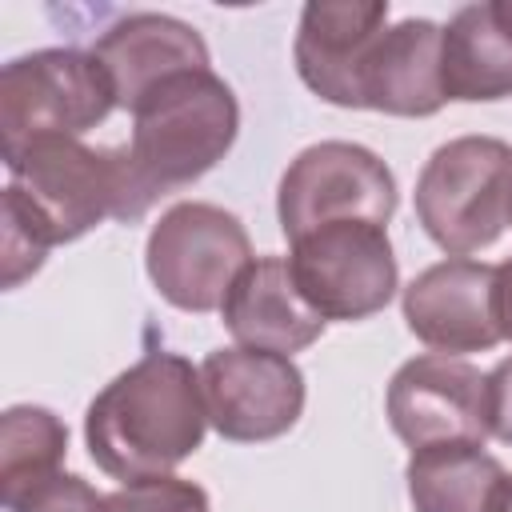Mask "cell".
Returning <instances> with one entry per match:
<instances>
[{
  "instance_id": "9a60e30c",
  "label": "cell",
  "mask_w": 512,
  "mask_h": 512,
  "mask_svg": "<svg viewBox=\"0 0 512 512\" xmlns=\"http://www.w3.org/2000/svg\"><path fill=\"white\" fill-rule=\"evenodd\" d=\"M444 28L424 16H408L380 32L360 72V108L388 116H436L444 100L440 80Z\"/></svg>"
},
{
  "instance_id": "7c38bea8",
  "label": "cell",
  "mask_w": 512,
  "mask_h": 512,
  "mask_svg": "<svg viewBox=\"0 0 512 512\" xmlns=\"http://www.w3.org/2000/svg\"><path fill=\"white\" fill-rule=\"evenodd\" d=\"M388 28V0H308L292 60L308 92L336 108H360V72Z\"/></svg>"
},
{
  "instance_id": "52a82bcc",
  "label": "cell",
  "mask_w": 512,
  "mask_h": 512,
  "mask_svg": "<svg viewBox=\"0 0 512 512\" xmlns=\"http://www.w3.org/2000/svg\"><path fill=\"white\" fill-rule=\"evenodd\" d=\"M288 244V272L308 308L324 320H368L384 312L400 288V268L384 224L336 220Z\"/></svg>"
},
{
  "instance_id": "cb8c5ba5",
  "label": "cell",
  "mask_w": 512,
  "mask_h": 512,
  "mask_svg": "<svg viewBox=\"0 0 512 512\" xmlns=\"http://www.w3.org/2000/svg\"><path fill=\"white\" fill-rule=\"evenodd\" d=\"M504 512H512V484H508V500H504Z\"/></svg>"
},
{
  "instance_id": "ba28073f",
  "label": "cell",
  "mask_w": 512,
  "mask_h": 512,
  "mask_svg": "<svg viewBox=\"0 0 512 512\" xmlns=\"http://www.w3.org/2000/svg\"><path fill=\"white\" fill-rule=\"evenodd\" d=\"M396 212V176L364 144L320 140L304 148L280 176L276 216L288 240L336 224V220H372L388 224Z\"/></svg>"
},
{
  "instance_id": "e0dca14e",
  "label": "cell",
  "mask_w": 512,
  "mask_h": 512,
  "mask_svg": "<svg viewBox=\"0 0 512 512\" xmlns=\"http://www.w3.org/2000/svg\"><path fill=\"white\" fill-rule=\"evenodd\" d=\"M408 500L416 512H504L512 476L484 444L416 448L408 468Z\"/></svg>"
},
{
  "instance_id": "9c48e42d",
  "label": "cell",
  "mask_w": 512,
  "mask_h": 512,
  "mask_svg": "<svg viewBox=\"0 0 512 512\" xmlns=\"http://www.w3.org/2000/svg\"><path fill=\"white\" fill-rule=\"evenodd\" d=\"M384 412L412 452L432 444H484L492 436L488 376L444 352L404 360L388 380Z\"/></svg>"
},
{
  "instance_id": "5bb4252c",
  "label": "cell",
  "mask_w": 512,
  "mask_h": 512,
  "mask_svg": "<svg viewBox=\"0 0 512 512\" xmlns=\"http://www.w3.org/2000/svg\"><path fill=\"white\" fill-rule=\"evenodd\" d=\"M224 328L240 348H260L276 356L304 352L324 336V316L300 296L284 256H256L228 288L220 304Z\"/></svg>"
},
{
  "instance_id": "2e32d148",
  "label": "cell",
  "mask_w": 512,
  "mask_h": 512,
  "mask_svg": "<svg viewBox=\"0 0 512 512\" xmlns=\"http://www.w3.org/2000/svg\"><path fill=\"white\" fill-rule=\"evenodd\" d=\"M440 80L444 100L492 104L512 96V28L500 16L496 0L464 4L444 24Z\"/></svg>"
},
{
  "instance_id": "4fadbf2b",
  "label": "cell",
  "mask_w": 512,
  "mask_h": 512,
  "mask_svg": "<svg viewBox=\"0 0 512 512\" xmlns=\"http://www.w3.org/2000/svg\"><path fill=\"white\" fill-rule=\"evenodd\" d=\"M92 56L112 80L116 108H136L160 80L208 68V44L204 36L164 12H128L116 24L104 28Z\"/></svg>"
},
{
  "instance_id": "7402d4cb",
  "label": "cell",
  "mask_w": 512,
  "mask_h": 512,
  "mask_svg": "<svg viewBox=\"0 0 512 512\" xmlns=\"http://www.w3.org/2000/svg\"><path fill=\"white\" fill-rule=\"evenodd\" d=\"M488 420L492 436L512 448V356L488 372Z\"/></svg>"
},
{
  "instance_id": "44dd1931",
  "label": "cell",
  "mask_w": 512,
  "mask_h": 512,
  "mask_svg": "<svg viewBox=\"0 0 512 512\" xmlns=\"http://www.w3.org/2000/svg\"><path fill=\"white\" fill-rule=\"evenodd\" d=\"M8 512H108V496H100L84 476L76 472H56L20 496L4 500Z\"/></svg>"
},
{
  "instance_id": "30bf717a",
  "label": "cell",
  "mask_w": 512,
  "mask_h": 512,
  "mask_svg": "<svg viewBox=\"0 0 512 512\" xmlns=\"http://www.w3.org/2000/svg\"><path fill=\"white\" fill-rule=\"evenodd\" d=\"M208 424L232 444H264L296 428L304 412V372L292 356L260 348H216L200 364Z\"/></svg>"
},
{
  "instance_id": "5b68a950",
  "label": "cell",
  "mask_w": 512,
  "mask_h": 512,
  "mask_svg": "<svg viewBox=\"0 0 512 512\" xmlns=\"http://www.w3.org/2000/svg\"><path fill=\"white\" fill-rule=\"evenodd\" d=\"M112 108V80L92 52L40 48L16 56L0 72V156L12 164L36 140H80L88 128L104 124Z\"/></svg>"
},
{
  "instance_id": "8992f818",
  "label": "cell",
  "mask_w": 512,
  "mask_h": 512,
  "mask_svg": "<svg viewBox=\"0 0 512 512\" xmlns=\"http://www.w3.org/2000/svg\"><path fill=\"white\" fill-rule=\"evenodd\" d=\"M252 260L240 216L208 200L172 204L152 224L144 248L152 288L180 312H220L232 280Z\"/></svg>"
},
{
  "instance_id": "ac0fdd59",
  "label": "cell",
  "mask_w": 512,
  "mask_h": 512,
  "mask_svg": "<svg viewBox=\"0 0 512 512\" xmlns=\"http://www.w3.org/2000/svg\"><path fill=\"white\" fill-rule=\"evenodd\" d=\"M68 456V428L52 408L12 404L0 416V500L60 472Z\"/></svg>"
},
{
  "instance_id": "7a4b0ae2",
  "label": "cell",
  "mask_w": 512,
  "mask_h": 512,
  "mask_svg": "<svg viewBox=\"0 0 512 512\" xmlns=\"http://www.w3.org/2000/svg\"><path fill=\"white\" fill-rule=\"evenodd\" d=\"M236 132V92L212 68L160 80L132 108V140L124 144L144 208L212 172L236 144Z\"/></svg>"
},
{
  "instance_id": "3957f363",
  "label": "cell",
  "mask_w": 512,
  "mask_h": 512,
  "mask_svg": "<svg viewBox=\"0 0 512 512\" xmlns=\"http://www.w3.org/2000/svg\"><path fill=\"white\" fill-rule=\"evenodd\" d=\"M4 168L12 176L8 192L52 248L80 240L104 220L132 224L148 212L128 168V148H88L72 136H52Z\"/></svg>"
},
{
  "instance_id": "603a6c76",
  "label": "cell",
  "mask_w": 512,
  "mask_h": 512,
  "mask_svg": "<svg viewBox=\"0 0 512 512\" xmlns=\"http://www.w3.org/2000/svg\"><path fill=\"white\" fill-rule=\"evenodd\" d=\"M496 312H500L504 340H512V256L496 264Z\"/></svg>"
},
{
  "instance_id": "8fae6325",
  "label": "cell",
  "mask_w": 512,
  "mask_h": 512,
  "mask_svg": "<svg viewBox=\"0 0 512 512\" xmlns=\"http://www.w3.org/2000/svg\"><path fill=\"white\" fill-rule=\"evenodd\" d=\"M400 308L408 332L444 356L488 352L504 340L496 312V264L472 256H448L424 268L404 288Z\"/></svg>"
},
{
  "instance_id": "d6986e66",
  "label": "cell",
  "mask_w": 512,
  "mask_h": 512,
  "mask_svg": "<svg viewBox=\"0 0 512 512\" xmlns=\"http://www.w3.org/2000/svg\"><path fill=\"white\" fill-rule=\"evenodd\" d=\"M0 256H4V288H20L32 272H40L44 256H48V240L44 232L32 224V216L24 212V204L4 188L0 196Z\"/></svg>"
},
{
  "instance_id": "6da1fadb",
  "label": "cell",
  "mask_w": 512,
  "mask_h": 512,
  "mask_svg": "<svg viewBox=\"0 0 512 512\" xmlns=\"http://www.w3.org/2000/svg\"><path fill=\"white\" fill-rule=\"evenodd\" d=\"M208 432L200 368L180 352L152 348L112 384H104L84 412L88 456L120 484L172 476Z\"/></svg>"
},
{
  "instance_id": "277c9868",
  "label": "cell",
  "mask_w": 512,
  "mask_h": 512,
  "mask_svg": "<svg viewBox=\"0 0 512 512\" xmlns=\"http://www.w3.org/2000/svg\"><path fill=\"white\" fill-rule=\"evenodd\" d=\"M416 220L448 256L492 248L512 224V144L456 136L416 176Z\"/></svg>"
},
{
  "instance_id": "ffe728a7",
  "label": "cell",
  "mask_w": 512,
  "mask_h": 512,
  "mask_svg": "<svg viewBox=\"0 0 512 512\" xmlns=\"http://www.w3.org/2000/svg\"><path fill=\"white\" fill-rule=\"evenodd\" d=\"M108 512H212L208 492L184 476H148L120 484L108 496Z\"/></svg>"
}]
</instances>
